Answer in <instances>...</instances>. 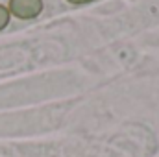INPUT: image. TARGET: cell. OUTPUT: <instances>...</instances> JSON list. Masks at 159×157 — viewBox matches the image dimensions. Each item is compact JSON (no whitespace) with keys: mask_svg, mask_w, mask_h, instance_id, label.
Wrapping results in <instances>:
<instances>
[{"mask_svg":"<svg viewBox=\"0 0 159 157\" xmlns=\"http://www.w3.org/2000/svg\"><path fill=\"white\" fill-rule=\"evenodd\" d=\"M70 4H87V2H93V0H69Z\"/></svg>","mask_w":159,"mask_h":157,"instance_id":"obj_3","label":"cell"},{"mask_svg":"<svg viewBox=\"0 0 159 157\" xmlns=\"http://www.w3.org/2000/svg\"><path fill=\"white\" fill-rule=\"evenodd\" d=\"M43 11V0H9V13L19 19H35Z\"/></svg>","mask_w":159,"mask_h":157,"instance_id":"obj_1","label":"cell"},{"mask_svg":"<svg viewBox=\"0 0 159 157\" xmlns=\"http://www.w3.org/2000/svg\"><path fill=\"white\" fill-rule=\"evenodd\" d=\"M9 9L6 7V6H2L0 4V30H4L6 26H7V22H9Z\"/></svg>","mask_w":159,"mask_h":157,"instance_id":"obj_2","label":"cell"}]
</instances>
